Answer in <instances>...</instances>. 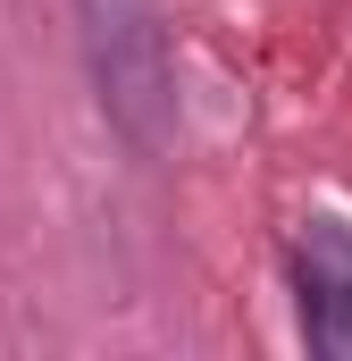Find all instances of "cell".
<instances>
[{
    "mask_svg": "<svg viewBox=\"0 0 352 361\" xmlns=\"http://www.w3.org/2000/svg\"><path fill=\"white\" fill-rule=\"evenodd\" d=\"M294 269H319V277H336V286H352V227L310 219V227L294 235Z\"/></svg>",
    "mask_w": 352,
    "mask_h": 361,
    "instance_id": "3957f363",
    "label": "cell"
},
{
    "mask_svg": "<svg viewBox=\"0 0 352 361\" xmlns=\"http://www.w3.org/2000/svg\"><path fill=\"white\" fill-rule=\"evenodd\" d=\"M76 42H84V76L109 135L126 152L160 160L176 135V59L160 0H76Z\"/></svg>",
    "mask_w": 352,
    "mask_h": 361,
    "instance_id": "6da1fadb",
    "label": "cell"
},
{
    "mask_svg": "<svg viewBox=\"0 0 352 361\" xmlns=\"http://www.w3.org/2000/svg\"><path fill=\"white\" fill-rule=\"evenodd\" d=\"M294 294H302V345L319 361H352V286L319 269H294Z\"/></svg>",
    "mask_w": 352,
    "mask_h": 361,
    "instance_id": "7a4b0ae2",
    "label": "cell"
}]
</instances>
